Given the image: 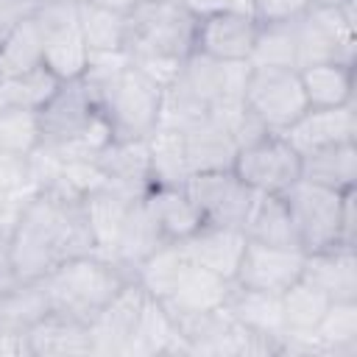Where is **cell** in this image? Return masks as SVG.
Segmentation results:
<instances>
[{
  "instance_id": "cell-1",
  "label": "cell",
  "mask_w": 357,
  "mask_h": 357,
  "mask_svg": "<svg viewBox=\"0 0 357 357\" xmlns=\"http://www.w3.org/2000/svg\"><path fill=\"white\" fill-rule=\"evenodd\" d=\"M3 245L17 282H39L64 259L98 254L81 198L53 190L31 195Z\"/></svg>"
},
{
  "instance_id": "cell-2",
  "label": "cell",
  "mask_w": 357,
  "mask_h": 357,
  "mask_svg": "<svg viewBox=\"0 0 357 357\" xmlns=\"http://www.w3.org/2000/svg\"><path fill=\"white\" fill-rule=\"evenodd\" d=\"M39 126L42 148H50L64 162H92L112 142V128L84 78L61 81L56 95L39 109Z\"/></svg>"
},
{
  "instance_id": "cell-3",
  "label": "cell",
  "mask_w": 357,
  "mask_h": 357,
  "mask_svg": "<svg viewBox=\"0 0 357 357\" xmlns=\"http://www.w3.org/2000/svg\"><path fill=\"white\" fill-rule=\"evenodd\" d=\"M39 282L45 287L50 310L89 324L112 301V296L126 282H131V276L109 257L84 254L64 259Z\"/></svg>"
},
{
  "instance_id": "cell-4",
  "label": "cell",
  "mask_w": 357,
  "mask_h": 357,
  "mask_svg": "<svg viewBox=\"0 0 357 357\" xmlns=\"http://www.w3.org/2000/svg\"><path fill=\"white\" fill-rule=\"evenodd\" d=\"M89 84V81H86ZM100 114L112 128V139H148L159 128L162 84H156L137 64H123L112 75L89 84Z\"/></svg>"
},
{
  "instance_id": "cell-5",
  "label": "cell",
  "mask_w": 357,
  "mask_h": 357,
  "mask_svg": "<svg viewBox=\"0 0 357 357\" xmlns=\"http://www.w3.org/2000/svg\"><path fill=\"white\" fill-rule=\"evenodd\" d=\"M195 31L198 20L176 0H139L126 11V53L181 64L195 50Z\"/></svg>"
},
{
  "instance_id": "cell-6",
  "label": "cell",
  "mask_w": 357,
  "mask_h": 357,
  "mask_svg": "<svg viewBox=\"0 0 357 357\" xmlns=\"http://www.w3.org/2000/svg\"><path fill=\"white\" fill-rule=\"evenodd\" d=\"M296 33V67L343 61L354 64L357 56V14L354 0L337 6H307L293 20Z\"/></svg>"
},
{
  "instance_id": "cell-7",
  "label": "cell",
  "mask_w": 357,
  "mask_h": 357,
  "mask_svg": "<svg viewBox=\"0 0 357 357\" xmlns=\"http://www.w3.org/2000/svg\"><path fill=\"white\" fill-rule=\"evenodd\" d=\"M354 190L337 192L298 178L284 195L301 251H321L329 245H349L343 237V209Z\"/></svg>"
},
{
  "instance_id": "cell-8",
  "label": "cell",
  "mask_w": 357,
  "mask_h": 357,
  "mask_svg": "<svg viewBox=\"0 0 357 357\" xmlns=\"http://www.w3.org/2000/svg\"><path fill=\"white\" fill-rule=\"evenodd\" d=\"M243 103L273 134L290 128L310 109L296 67H251Z\"/></svg>"
},
{
  "instance_id": "cell-9",
  "label": "cell",
  "mask_w": 357,
  "mask_h": 357,
  "mask_svg": "<svg viewBox=\"0 0 357 357\" xmlns=\"http://www.w3.org/2000/svg\"><path fill=\"white\" fill-rule=\"evenodd\" d=\"M33 20L45 45V67H50L61 81L81 78L89 50L78 25V0H39Z\"/></svg>"
},
{
  "instance_id": "cell-10",
  "label": "cell",
  "mask_w": 357,
  "mask_h": 357,
  "mask_svg": "<svg viewBox=\"0 0 357 357\" xmlns=\"http://www.w3.org/2000/svg\"><path fill=\"white\" fill-rule=\"evenodd\" d=\"M234 173L254 192L282 195L301 178V153L284 139V134L271 131L237 151Z\"/></svg>"
},
{
  "instance_id": "cell-11",
  "label": "cell",
  "mask_w": 357,
  "mask_h": 357,
  "mask_svg": "<svg viewBox=\"0 0 357 357\" xmlns=\"http://www.w3.org/2000/svg\"><path fill=\"white\" fill-rule=\"evenodd\" d=\"M184 190L190 192L198 215L209 226H243L245 212L254 201V190L234 173V167L226 170H204L192 173L184 181Z\"/></svg>"
},
{
  "instance_id": "cell-12",
  "label": "cell",
  "mask_w": 357,
  "mask_h": 357,
  "mask_svg": "<svg viewBox=\"0 0 357 357\" xmlns=\"http://www.w3.org/2000/svg\"><path fill=\"white\" fill-rule=\"evenodd\" d=\"M148 301V293L131 279L126 282L112 301L89 321V335H92V354H106V357H128L131 335L137 329L139 312Z\"/></svg>"
},
{
  "instance_id": "cell-13",
  "label": "cell",
  "mask_w": 357,
  "mask_h": 357,
  "mask_svg": "<svg viewBox=\"0 0 357 357\" xmlns=\"http://www.w3.org/2000/svg\"><path fill=\"white\" fill-rule=\"evenodd\" d=\"M301 268H304L301 248H279V245L248 240L231 282L240 287H251V290L284 293L293 282L301 279Z\"/></svg>"
},
{
  "instance_id": "cell-14",
  "label": "cell",
  "mask_w": 357,
  "mask_h": 357,
  "mask_svg": "<svg viewBox=\"0 0 357 357\" xmlns=\"http://www.w3.org/2000/svg\"><path fill=\"white\" fill-rule=\"evenodd\" d=\"M95 167L106 187L139 201L153 187L148 139H112L95 159Z\"/></svg>"
},
{
  "instance_id": "cell-15",
  "label": "cell",
  "mask_w": 357,
  "mask_h": 357,
  "mask_svg": "<svg viewBox=\"0 0 357 357\" xmlns=\"http://www.w3.org/2000/svg\"><path fill=\"white\" fill-rule=\"evenodd\" d=\"M257 17L243 11H218L198 20L195 50L218 61H248L257 39Z\"/></svg>"
},
{
  "instance_id": "cell-16",
  "label": "cell",
  "mask_w": 357,
  "mask_h": 357,
  "mask_svg": "<svg viewBox=\"0 0 357 357\" xmlns=\"http://www.w3.org/2000/svg\"><path fill=\"white\" fill-rule=\"evenodd\" d=\"M282 134L298 153H310L337 142H357V109L354 103L332 109H307Z\"/></svg>"
},
{
  "instance_id": "cell-17",
  "label": "cell",
  "mask_w": 357,
  "mask_h": 357,
  "mask_svg": "<svg viewBox=\"0 0 357 357\" xmlns=\"http://www.w3.org/2000/svg\"><path fill=\"white\" fill-rule=\"evenodd\" d=\"M301 279L315 284L329 301H357L354 245H329L321 251H307Z\"/></svg>"
},
{
  "instance_id": "cell-18",
  "label": "cell",
  "mask_w": 357,
  "mask_h": 357,
  "mask_svg": "<svg viewBox=\"0 0 357 357\" xmlns=\"http://www.w3.org/2000/svg\"><path fill=\"white\" fill-rule=\"evenodd\" d=\"M28 357H67V354H92L89 324L73 315L47 310L25 332Z\"/></svg>"
},
{
  "instance_id": "cell-19",
  "label": "cell",
  "mask_w": 357,
  "mask_h": 357,
  "mask_svg": "<svg viewBox=\"0 0 357 357\" xmlns=\"http://www.w3.org/2000/svg\"><path fill=\"white\" fill-rule=\"evenodd\" d=\"M181 137H184V153H187L190 176L204 173V170L234 167L240 148H237L231 131L226 128V123L218 120L215 114H206V117L195 120L192 126L181 128Z\"/></svg>"
},
{
  "instance_id": "cell-20",
  "label": "cell",
  "mask_w": 357,
  "mask_h": 357,
  "mask_svg": "<svg viewBox=\"0 0 357 357\" xmlns=\"http://www.w3.org/2000/svg\"><path fill=\"white\" fill-rule=\"evenodd\" d=\"M245 243L248 240H245L243 229H237V226H209V223H204L181 245H184L187 257L195 265H201V268H206V271L231 282L234 273H237L240 257L245 251Z\"/></svg>"
},
{
  "instance_id": "cell-21",
  "label": "cell",
  "mask_w": 357,
  "mask_h": 357,
  "mask_svg": "<svg viewBox=\"0 0 357 357\" xmlns=\"http://www.w3.org/2000/svg\"><path fill=\"white\" fill-rule=\"evenodd\" d=\"M142 201L167 243H184L204 226L184 184H153Z\"/></svg>"
},
{
  "instance_id": "cell-22",
  "label": "cell",
  "mask_w": 357,
  "mask_h": 357,
  "mask_svg": "<svg viewBox=\"0 0 357 357\" xmlns=\"http://www.w3.org/2000/svg\"><path fill=\"white\" fill-rule=\"evenodd\" d=\"M162 243H167V240L162 237L156 220L151 218L145 201L139 198V201H134V204L128 206V212H126V218H123V223H120V229H117L114 245H112V251H109V259L117 262V265L134 279L137 265H139L145 257H151Z\"/></svg>"
},
{
  "instance_id": "cell-23",
  "label": "cell",
  "mask_w": 357,
  "mask_h": 357,
  "mask_svg": "<svg viewBox=\"0 0 357 357\" xmlns=\"http://www.w3.org/2000/svg\"><path fill=\"white\" fill-rule=\"evenodd\" d=\"M240 229H243L245 240H251V243H265V245H279V248H301L284 195L257 192Z\"/></svg>"
},
{
  "instance_id": "cell-24",
  "label": "cell",
  "mask_w": 357,
  "mask_h": 357,
  "mask_svg": "<svg viewBox=\"0 0 357 357\" xmlns=\"http://www.w3.org/2000/svg\"><path fill=\"white\" fill-rule=\"evenodd\" d=\"M156 354H187V346L167 312V307L148 296L137 329L131 335V346H128V357H156Z\"/></svg>"
},
{
  "instance_id": "cell-25",
  "label": "cell",
  "mask_w": 357,
  "mask_h": 357,
  "mask_svg": "<svg viewBox=\"0 0 357 357\" xmlns=\"http://www.w3.org/2000/svg\"><path fill=\"white\" fill-rule=\"evenodd\" d=\"M310 109H332L354 103V64L321 61L298 70Z\"/></svg>"
},
{
  "instance_id": "cell-26",
  "label": "cell",
  "mask_w": 357,
  "mask_h": 357,
  "mask_svg": "<svg viewBox=\"0 0 357 357\" xmlns=\"http://www.w3.org/2000/svg\"><path fill=\"white\" fill-rule=\"evenodd\" d=\"M301 178L337 192L357 184V142H337L301 153Z\"/></svg>"
},
{
  "instance_id": "cell-27",
  "label": "cell",
  "mask_w": 357,
  "mask_h": 357,
  "mask_svg": "<svg viewBox=\"0 0 357 357\" xmlns=\"http://www.w3.org/2000/svg\"><path fill=\"white\" fill-rule=\"evenodd\" d=\"M231 290V282L190 262L178 284L167 298H159L170 312H206L226 304V296Z\"/></svg>"
},
{
  "instance_id": "cell-28",
  "label": "cell",
  "mask_w": 357,
  "mask_h": 357,
  "mask_svg": "<svg viewBox=\"0 0 357 357\" xmlns=\"http://www.w3.org/2000/svg\"><path fill=\"white\" fill-rule=\"evenodd\" d=\"M226 312L245 329L259 332V335H284L282 324V293H265V290H251L240 287L231 282V290L226 296Z\"/></svg>"
},
{
  "instance_id": "cell-29",
  "label": "cell",
  "mask_w": 357,
  "mask_h": 357,
  "mask_svg": "<svg viewBox=\"0 0 357 357\" xmlns=\"http://www.w3.org/2000/svg\"><path fill=\"white\" fill-rule=\"evenodd\" d=\"M84 212H86V223H89V231H92V240H95V251L100 257H109L112 245H114V237H117V229L128 212V206L134 204L131 198L120 195L117 190L100 184L95 190H89L84 198Z\"/></svg>"
},
{
  "instance_id": "cell-30",
  "label": "cell",
  "mask_w": 357,
  "mask_h": 357,
  "mask_svg": "<svg viewBox=\"0 0 357 357\" xmlns=\"http://www.w3.org/2000/svg\"><path fill=\"white\" fill-rule=\"evenodd\" d=\"M190 257L184 251L181 243H162L151 257H145L137 271H134V282L153 298H167L173 293V287L178 284V279L184 276V271L190 268Z\"/></svg>"
},
{
  "instance_id": "cell-31",
  "label": "cell",
  "mask_w": 357,
  "mask_h": 357,
  "mask_svg": "<svg viewBox=\"0 0 357 357\" xmlns=\"http://www.w3.org/2000/svg\"><path fill=\"white\" fill-rule=\"evenodd\" d=\"M312 337L324 357H357V301H332Z\"/></svg>"
},
{
  "instance_id": "cell-32",
  "label": "cell",
  "mask_w": 357,
  "mask_h": 357,
  "mask_svg": "<svg viewBox=\"0 0 357 357\" xmlns=\"http://www.w3.org/2000/svg\"><path fill=\"white\" fill-rule=\"evenodd\" d=\"M39 64H45V45L39 25L31 14L0 39V78L28 73Z\"/></svg>"
},
{
  "instance_id": "cell-33",
  "label": "cell",
  "mask_w": 357,
  "mask_h": 357,
  "mask_svg": "<svg viewBox=\"0 0 357 357\" xmlns=\"http://www.w3.org/2000/svg\"><path fill=\"white\" fill-rule=\"evenodd\" d=\"M332 301L307 279L293 282L282 293V324L287 335H312Z\"/></svg>"
},
{
  "instance_id": "cell-34",
  "label": "cell",
  "mask_w": 357,
  "mask_h": 357,
  "mask_svg": "<svg viewBox=\"0 0 357 357\" xmlns=\"http://www.w3.org/2000/svg\"><path fill=\"white\" fill-rule=\"evenodd\" d=\"M50 310L42 282H14L0 293V329L28 332Z\"/></svg>"
},
{
  "instance_id": "cell-35",
  "label": "cell",
  "mask_w": 357,
  "mask_h": 357,
  "mask_svg": "<svg viewBox=\"0 0 357 357\" xmlns=\"http://www.w3.org/2000/svg\"><path fill=\"white\" fill-rule=\"evenodd\" d=\"M78 25L89 53L126 50V11H112L78 0Z\"/></svg>"
},
{
  "instance_id": "cell-36",
  "label": "cell",
  "mask_w": 357,
  "mask_h": 357,
  "mask_svg": "<svg viewBox=\"0 0 357 357\" xmlns=\"http://www.w3.org/2000/svg\"><path fill=\"white\" fill-rule=\"evenodd\" d=\"M192 98H198L209 112L223 100V86H226V64L218 59H209L198 50H192L181 64L178 73L173 75Z\"/></svg>"
},
{
  "instance_id": "cell-37",
  "label": "cell",
  "mask_w": 357,
  "mask_h": 357,
  "mask_svg": "<svg viewBox=\"0 0 357 357\" xmlns=\"http://www.w3.org/2000/svg\"><path fill=\"white\" fill-rule=\"evenodd\" d=\"M59 86H61V78L50 67L39 64L28 73H20V75H11V78L0 81V109L3 106H17V109L39 112L56 95Z\"/></svg>"
},
{
  "instance_id": "cell-38",
  "label": "cell",
  "mask_w": 357,
  "mask_h": 357,
  "mask_svg": "<svg viewBox=\"0 0 357 357\" xmlns=\"http://www.w3.org/2000/svg\"><path fill=\"white\" fill-rule=\"evenodd\" d=\"M151 153V176L153 184H184L190 178V165L184 153V137L178 128L159 126L148 137Z\"/></svg>"
},
{
  "instance_id": "cell-39",
  "label": "cell",
  "mask_w": 357,
  "mask_h": 357,
  "mask_svg": "<svg viewBox=\"0 0 357 357\" xmlns=\"http://www.w3.org/2000/svg\"><path fill=\"white\" fill-rule=\"evenodd\" d=\"M248 64L251 67H296L293 20H287V22H259Z\"/></svg>"
},
{
  "instance_id": "cell-40",
  "label": "cell",
  "mask_w": 357,
  "mask_h": 357,
  "mask_svg": "<svg viewBox=\"0 0 357 357\" xmlns=\"http://www.w3.org/2000/svg\"><path fill=\"white\" fill-rule=\"evenodd\" d=\"M42 145V126L39 112L3 106L0 109V151L31 156Z\"/></svg>"
},
{
  "instance_id": "cell-41",
  "label": "cell",
  "mask_w": 357,
  "mask_h": 357,
  "mask_svg": "<svg viewBox=\"0 0 357 357\" xmlns=\"http://www.w3.org/2000/svg\"><path fill=\"white\" fill-rule=\"evenodd\" d=\"M20 190H36L31 184V165L28 156L6 153L0 151V192H20Z\"/></svg>"
},
{
  "instance_id": "cell-42",
  "label": "cell",
  "mask_w": 357,
  "mask_h": 357,
  "mask_svg": "<svg viewBox=\"0 0 357 357\" xmlns=\"http://www.w3.org/2000/svg\"><path fill=\"white\" fill-rule=\"evenodd\" d=\"M307 8V0H254L257 22H287Z\"/></svg>"
},
{
  "instance_id": "cell-43",
  "label": "cell",
  "mask_w": 357,
  "mask_h": 357,
  "mask_svg": "<svg viewBox=\"0 0 357 357\" xmlns=\"http://www.w3.org/2000/svg\"><path fill=\"white\" fill-rule=\"evenodd\" d=\"M39 0H0V39L25 17L33 14Z\"/></svg>"
},
{
  "instance_id": "cell-44",
  "label": "cell",
  "mask_w": 357,
  "mask_h": 357,
  "mask_svg": "<svg viewBox=\"0 0 357 357\" xmlns=\"http://www.w3.org/2000/svg\"><path fill=\"white\" fill-rule=\"evenodd\" d=\"M176 3L184 11H190L195 20H204V17H212V14L229 8V0H176Z\"/></svg>"
},
{
  "instance_id": "cell-45",
  "label": "cell",
  "mask_w": 357,
  "mask_h": 357,
  "mask_svg": "<svg viewBox=\"0 0 357 357\" xmlns=\"http://www.w3.org/2000/svg\"><path fill=\"white\" fill-rule=\"evenodd\" d=\"M89 6H100V8H112V11H128L134 6V0H81Z\"/></svg>"
},
{
  "instance_id": "cell-46",
  "label": "cell",
  "mask_w": 357,
  "mask_h": 357,
  "mask_svg": "<svg viewBox=\"0 0 357 357\" xmlns=\"http://www.w3.org/2000/svg\"><path fill=\"white\" fill-rule=\"evenodd\" d=\"M229 11H243V14H254V0H229Z\"/></svg>"
},
{
  "instance_id": "cell-47",
  "label": "cell",
  "mask_w": 357,
  "mask_h": 357,
  "mask_svg": "<svg viewBox=\"0 0 357 357\" xmlns=\"http://www.w3.org/2000/svg\"><path fill=\"white\" fill-rule=\"evenodd\" d=\"M340 0H307V6H337Z\"/></svg>"
},
{
  "instance_id": "cell-48",
  "label": "cell",
  "mask_w": 357,
  "mask_h": 357,
  "mask_svg": "<svg viewBox=\"0 0 357 357\" xmlns=\"http://www.w3.org/2000/svg\"><path fill=\"white\" fill-rule=\"evenodd\" d=\"M3 201H6V192H0V206H3Z\"/></svg>"
},
{
  "instance_id": "cell-49",
  "label": "cell",
  "mask_w": 357,
  "mask_h": 357,
  "mask_svg": "<svg viewBox=\"0 0 357 357\" xmlns=\"http://www.w3.org/2000/svg\"><path fill=\"white\" fill-rule=\"evenodd\" d=\"M0 245H3V234H0Z\"/></svg>"
},
{
  "instance_id": "cell-50",
  "label": "cell",
  "mask_w": 357,
  "mask_h": 357,
  "mask_svg": "<svg viewBox=\"0 0 357 357\" xmlns=\"http://www.w3.org/2000/svg\"><path fill=\"white\" fill-rule=\"evenodd\" d=\"M134 3H139V0H134Z\"/></svg>"
},
{
  "instance_id": "cell-51",
  "label": "cell",
  "mask_w": 357,
  "mask_h": 357,
  "mask_svg": "<svg viewBox=\"0 0 357 357\" xmlns=\"http://www.w3.org/2000/svg\"><path fill=\"white\" fill-rule=\"evenodd\" d=\"M0 81H3V78H0Z\"/></svg>"
}]
</instances>
